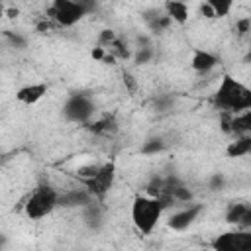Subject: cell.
Returning a JSON list of instances; mask_svg holds the SVG:
<instances>
[{"mask_svg": "<svg viewBox=\"0 0 251 251\" xmlns=\"http://www.w3.org/2000/svg\"><path fill=\"white\" fill-rule=\"evenodd\" d=\"M212 102L216 108L237 116L241 112L251 110V88H247L231 75H224L214 92Z\"/></svg>", "mask_w": 251, "mask_h": 251, "instance_id": "6da1fadb", "label": "cell"}, {"mask_svg": "<svg viewBox=\"0 0 251 251\" xmlns=\"http://www.w3.org/2000/svg\"><path fill=\"white\" fill-rule=\"evenodd\" d=\"M163 212H165V204L161 200H157L149 194L135 196L133 204H131V222L141 233L149 235L155 229V226L159 224Z\"/></svg>", "mask_w": 251, "mask_h": 251, "instance_id": "7a4b0ae2", "label": "cell"}, {"mask_svg": "<svg viewBox=\"0 0 251 251\" xmlns=\"http://www.w3.org/2000/svg\"><path fill=\"white\" fill-rule=\"evenodd\" d=\"M59 192L51 186V184H37L31 194L27 196L25 204H24V210H25V216L29 220H41L45 216H49L57 206H59Z\"/></svg>", "mask_w": 251, "mask_h": 251, "instance_id": "3957f363", "label": "cell"}, {"mask_svg": "<svg viewBox=\"0 0 251 251\" xmlns=\"http://www.w3.org/2000/svg\"><path fill=\"white\" fill-rule=\"evenodd\" d=\"M90 10V6H86L84 2H75V0H55L49 8L47 14L49 18L61 25V27H71L75 24H78L86 12Z\"/></svg>", "mask_w": 251, "mask_h": 251, "instance_id": "277c9868", "label": "cell"}, {"mask_svg": "<svg viewBox=\"0 0 251 251\" xmlns=\"http://www.w3.org/2000/svg\"><path fill=\"white\" fill-rule=\"evenodd\" d=\"M92 116H94V104H92L90 96H86L82 92H75V94L67 96V100L63 104V118L67 122L88 126Z\"/></svg>", "mask_w": 251, "mask_h": 251, "instance_id": "5b68a950", "label": "cell"}, {"mask_svg": "<svg viewBox=\"0 0 251 251\" xmlns=\"http://www.w3.org/2000/svg\"><path fill=\"white\" fill-rule=\"evenodd\" d=\"M212 251H251V229H233L216 235Z\"/></svg>", "mask_w": 251, "mask_h": 251, "instance_id": "8992f818", "label": "cell"}, {"mask_svg": "<svg viewBox=\"0 0 251 251\" xmlns=\"http://www.w3.org/2000/svg\"><path fill=\"white\" fill-rule=\"evenodd\" d=\"M114 163H104L98 167V171L88 176V178H80V182L84 184V188L94 196V198H104L106 192L112 188L114 184Z\"/></svg>", "mask_w": 251, "mask_h": 251, "instance_id": "52a82bcc", "label": "cell"}, {"mask_svg": "<svg viewBox=\"0 0 251 251\" xmlns=\"http://www.w3.org/2000/svg\"><path fill=\"white\" fill-rule=\"evenodd\" d=\"M200 212H202V206L200 204H186V206H182L180 210H176V212H173L169 216L167 226L173 231H184V229H188L196 222V218L200 216Z\"/></svg>", "mask_w": 251, "mask_h": 251, "instance_id": "ba28073f", "label": "cell"}, {"mask_svg": "<svg viewBox=\"0 0 251 251\" xmlns=\"http://www.w3.org/2000/svg\"><path fill=\"white\" fill-rule=\"evenodd\" d=\"M45 94H47V84H45V82H33V84L22 86V88L16 92V98H18L22 104L31 106V104L39 102Z\"/></svg>", "mask_w": 251, "mask_h": 251, "instance_id": "9c48e42d", "label": "cell"}, {"mask_svg": "<svg viewBox=\"0 0 251 251\" xmlns=\"http://www.w3.org/2000/svg\"><path fill=\"white\" fill-rule=\"evenodd\" d=\"M94 202V196L86 188H73L59 196V206H88Z\"/></svg>", "mask_w": 251, "mask_h": 251, "instance_id": "30bf717a", "label": "cell"}, {"mask_svg": "<svg viewBox=\"0 0 251 251\" xmlns=\"http://www.w3.org/2000/svg\"><path fill=\"white\" fill-rule=\"evenodd\" d=\"M218 65V57L206 49H194L192 59H190V67L196 73H210L212 69H216Z\"/></svg>", "mask_w": 251, "mask_h": 251, "instance_id": "8fae6325", "label": "cell"}, {"mask_svg": "<svg viewBox=\"0 0 251 251\" xmlns=\"http://www.w3.org/2000/svg\"><path fill=\"white\" fill-rule=\"evenodd\" d=\"M251 153V135H237L229 145L226 147V155L235 159V157H245Z\"/></svg>", "mask_w": 251, "mask_h": 251, "instance_id": "7c38bea8", "label": "cell"}, {"mask_svg": "<svg viewBox=\"0 0 251 251\" xmlns=\"http://www.w3.org/2000/svg\"><path fill=\"white\" fill-rule=\"evenodd\" d=\"M229 131L235 135H251V110L229 118Z\"/></svg>", "mask_w": 251, "mask_h": 251, "instance_id": "4fadbf2b", "label": "cell"}, {"mask_svg": "<svg viewBox=\"0 0 251 251\" xmlns=\"http://www.w3.org/2000/svg\"><path fill=\"white\" fill-rule=\"evenodd\" d=\"M165 12L178 25H184L188 22V6L184 2H167L165 4Z\"/></svg>", "mask_w": 251, "mask_h": 251, "instance_id": "5bb4252c", "label": "cell"}, {"mask_svg": "<svg viewBox=\"0 0 251 251\" xmlns=\"http://www.w3.org/2000/svg\"><path fill=\"white\" fill-rule=\"evenodd\" d=\"M86 127H88L92 133H96V135H110V133H114V131L118 129V124H116L114 116H104V118H100V120L90 122Z\"/></svg>", "mask_w": 251, "mask_h": 251, "instance_id": "9a60e30c", "label": "cell"}, {"mask_svg": "<svg viewBox=\"0 0 251 251\" xmlns=\"http://www.w3.org/2000/svg\"><path fill=\"white\" fill-rule=\"evenodd\" d=\"M247 206L249 204H245V202H233V204H229L227 210H226V222L227 224H233V226H239V222H241Z\"/></svg>", "mask_w": 251, "mask_h": 251, "instance_id": "2e32d148", "label": "cell"}, {"mask_svg": "<svg viewBox=\"0 0 251 251\" xmlns=\"http://www.w3.org/2000/svg\"><path fill=\"white\" fill-rule=\"evenodd\" d=\"M163 149H165L163 137H149V139H145L143 145H141V153H143V155H157V153H161Z\"/></svg>", "mask_w": 251, "mask_h": 251, "instance_id": "e0dca14e", "label": "cell"}, {"mask_svg": "<svg viewBox=\"0 0 251 251\" xmlns=\"http://www.w3.org/2000/svg\"><path fill=\"white\" fill-rule=\"evenodd\" d=\"M208 2H210L212 10H214L216 18H224V16H227V14L231 12V6H233L229 0H208Z\"/></svg>", "mask_w": 251, "mask_h": 251, "instance_id": "ac0fdd59", "label": "cell"}, {"mask_svg": "<svg viewBox=\"0 0 251 251\" xmlns=\"http://www.w3.org/2000/svg\"><path fill=\"white\" fill-rule=\"evenodd\" d=\"M208 186H210L212 190H222V188L226 186V176H224L222 173H216V175H212V176H210V182H208Z\"/></svg>", "mask_w": 251, "mask_h": 251, "instance_id": "d6986e66", "label": "cell"}, {"mask_svg": "<svg viewBox=\"0 0 251 251\" xmlns=\"http://www.w3.org/2000/svg\"><path fill=\"white\" fill-rule=\"evenodd\" d=\"M151 57H153L151 47L143 45V47H139V51H137V55H135V63H149Z\"/></svg>", "mask_w": 251, "mask_h": 251, "instance_id": "ffe728a7", "label": "cell"}, {"mask_svg": "<svg viewBox=\"0 0 251 251\" xmlns=\"http://www.w3.org/2000/svg\"><path fill=\"white\" fill-rule=\"evenodd\" d=\"M171 106H173V98H171V96H157L155 108H157L159 112H167Z\"/></svg>", "mask_w": 251, "mask_h": 251, "instance_id": "44dd1931", "label": "cell"}, {"mask_svg": "<svg viewBox=\"0 0 251 251\" xmlns=\"http://www.w3.org/2000/svg\"><path fill=\"white\" fill-rule=\"evenodd\" d=\"M235 27H237V33H239V35L247 33V31H249V27H251V18H241V20H237Z\"/></svg>", "mask_w": 251, "mask_h": 251, "instance_id": "7402d4cb", "label": "cell"}, {"mask_svg": "<svg viewBox=\"0 0 251 251\" xmlns=\"http://www.w3.org/2000/svg\"><path fill=\"white\" fill-rule=\"evenodd\" d=\"M239 229H251V204L247 206V210H245V214L239 222Z\"/></svg>", "mask_w": 251, "mask_h": 251, "instance_id": "603a6c76", "label": "cell"}, {"mask_svg": "<svg viewBox=\"0 0 251 251\" xmlns=\"http://www.w3.org/2000/svg\"><path fill=\"white\" fill-rule=\"evenodd\" d=\"M200 14H202L204 18H208V20L216 18V14H214V10H212L210 2H204V4H200Z\"/></svg>", "mask_w": 251, "mask_h": 251, "instance_id": "cb8c5ba5", "label": "cell"}, {"mask_svg": "<svg viewBox=\"0 0 251 251\" xmlns=\"http://www.w3.org/2000/svg\"><path fill=\"white\" fill-rule=\"evenodd\" d=\"M6 37H8V39H10V41H12V43H14L16 47H20V49H22V47H25V39H24V37H20L18 33L14 35V33L6 31Z\"/></svg>", "mask_w": 251, "mask_h": 251, "instance_id": "d4e9b609", "label": "cell"}, {"mask_svg": "<svg viewBox=\"0 0 251 251\" xmlns=\"http://www.w3.org/2000/svg\"><path fill=\"white\" fill-rule=\"evenodd\" d=\"M90 55H92V59H98V61H106V57H108L106 49H104V47H100V45H98V47H94Z\"/></svg>", "mask_w": 251, "mask_h": 251, "instance_id": "484cf974", "label": "cell"}, {"mask_svg": "<svg viewBox=\"0 0 251 251\" xmlns=\"http://www.w3.org/2000/svg\"><path fill=\"white\" fill-rule=\"evenodd\" d=\"M8 14H10V18H14V16H18V10H14V8H10V10H8Z\"/></svg>", "mask_w": 251, "mask_h": 251, "instance_id": "4316f807", "label": "cell"}, {"mask_svg": "<svg viewBox=\"0 0 251 251\" xmlns=\"http://www.w3.org/2000/svg\"><path fill=\"white\" fill-rule=\"evenodd\" d=\"M247 61L251 63V45H249V51H247Z\"/></svg>", "mask_w": 251, "mask_h": 251, "instance_id": "83f0119b", "label": "cell"}]
</instances>
